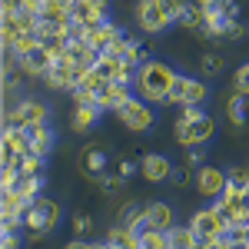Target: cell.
<instances>
[{
	"label": "cell",
	"mask_w": 249,
	"mask_h": 249,
	"mask_svg": "<svg viewBox=\"0 0 249 249\" xmlns=\"http://www.w3.org/2000/svg\"><path fill=\"white\" fill-rule=\"evenodd\" d=\"M173 80H176L173 67L160 63V60H146L143 67H136L133 83H136V90H140V96H143L146 103H166Z\"/></svg>",
	"instance_id": "obj_1"
},
{
	"label": "cell",
	"mask_w": 249,
	"mask_h": 249,
	"mask_svg": "<svg viewBox=\"0 0 249 249\" xmlns=\"http://www.w3.org/2000/svg\"><path fill=\"white\" fill-rule=\"evenodd\" d=\"M190 230L196 232V239H199V243H210V239H219V236H226V232H230V219L219 213V206H213V210L193 213Z\"/></svg>",
	"instance_id": "obj_2"
},
{
	"label": "cell",
	"mask_w": 249,
	"mask_h": 249,
	"mask_svg": "<svg viewBox=\"0 0 249 249\" xmlns=\"http://www.w3.org/2000/svg\"><path fill=\"white\" fill-rule=\"evenodd\" d=\"M206 96H210V87H206L203 80L179 77V73H176V80H173V87H170V96H166V103H173V107H199Z\"/></svg>",
	"instance_id": "obj_3"
},
{
	"label": "cell",
	"mask_w": 249,
	"mask_h": 249,
	"mask_svg": "<svg viewBox=\"0 0 249 249\" xmlns=\"http://www.w3.org/2000/svg\"><path fill=\"white\" fill-rule=\"evenodd\" d=\"M3 123L10 126H34V123H47V107L37 103V100H23V103H14L3 110Z\"/></svg>",
	"instance_id": "obj_4"
},
{
	"label": "cell",
	"mask_w": 249,
	"mask_h": 249,
	"mask_svg": "<svg viewBox=\"0 0 249 249\" xmlns=\"http://www.w3.org/2000/svg\"><path fill=\"white\" fill-rule=\"evenodd\" d=\"M216 133V123H213V116H196V120H190V123H183V126H176V143L179 146H203L210 136Z\"/></svg>",
	"instance_id": "obj_5"
},
{
	"label": "cell",
	"mask_w": 249,
	"mask_h": 249,
	"mask_svg": "<svg viewBox=\"0 0 249 249\" xmlns=\"http://www.w3.org/2000/svg\"><path fill=\"white\" fill-rule=\"evenodd\" d=\"M116 116H120V123L126 126V130H133V133H143V130H150L153 126V110L146 107V100H126L120 110H116Z\"/></svg>",
	"instance_id": "obj_6"
},
{
	"label": "cell",
	"mask_w": 249,
	"mask_h": 249,
	"mask_svg": "<svg viewBox=\"0 0 249 249\" xmlns=\"http://www.w3.org/2000/svg\"><path fill=\"white\" fill-rule=\"evenodd\" d=\"M136 17H140V27L146 34H160V30H166L173 23V17L166 14V7H163V0H140Z\"/></svg>",
	"instance_id": "obj_7"
},
{
	"label": "cell",
	"mask_w": 249,
	"mask_h": 249,
	"mask_svg": "<svg viewBox=\"0 0 249 249\" xmlns=\"http://www.w3.org/2000/svg\"><path fill=\"white\" fill-rule=\"evenodd\" d=\"M30 210V199H23L17 190H3L0 199V219H3V230H17L23 223V216Z\"/></svg>",
	"instance_id": "obj_8"
},
{
	"label": "cell",
	"mask_w": 249,
	"mask_h": 249,
	"mask_svg": "<svg viewBox=\"0 0 249 249\" xmlns=\"http://www.w3.org/2000/svg\"><path fill=\"white\" fill-rule=\"evenodd\" d=\"M30 153V136L27 130H20V126H10V123H3V163H20V156Z\"/></svg>",
	"instance_id": "obj_9"
},
{
	"label": "cell",
	"mask_w": 249,
	"mask_h": 249,
	"mask_svg": "<svg viewBox=\"0 0 249 249\" xmlns=\"http://www.w3.org/2000/svg\"><path fill=\"white\" fill-rule=\"evenodd\" d=\"M73 20L77 23H87V27H96L107 20V0H73Z\"/></svg>",
	"instance_id": "obj_10"
},
{
	"label": "cell",
	"mask_w": 249,
	"mask_h": 249,
	"mask_svg": "<svg viewBox=\"0 0 249 249\" xmlns=\"http://www.w3.org/2000/svg\"><path fill=\"white\" fill-rule=\"evenodd\" d=\"M196 190L203 196H223L226 190V173L216 170V166H199L196 170Z\"/></svg>",
	"instance_id": "obj_11"
},
{
	"label": "cell",
	"mask_w": 249,
	"mask_h": 249,
	"mask_svg": "<svg viewBox=\"0 0 249 249\" xmlns=\"http://www.w3.org/2000/svg\"><path fill=\"white\" fill-rule=\"evenodd\" d=\"M53 63H57V60L50 57V53H47V47L40 43L37 50H30V53H23V57H20V70H23V73H30V77H47Z\"/></svg>",
	"instance_id": "obj_12"
},
{
	"label": "cell",
	"mask_w": 249,
	"mask_h": 249,
	"mask_svg": "<svg viewBox=\"0 0 249 249\" xmlns=\"http://www.w3.org/2000/svg\"><path fill=\"white\" fill-rule=\"evenodd\" d=\"M116 37H123V34H120V27L110 23V20H103V23H96V27L87 30V43L93 47L96 53H107V50H110V43H113Z\"/></svg>",
	"instance_id": "obj_13"
},
{
	"label": "cell",
	"mask_w": 249,
	"mask_h": 249,
	"mask_svg": "<svg viewBox=\"0 0 249 249\" xmlns=\"http://www.w3.org/2000/svg\"><path fill=\"white\" fill-rule=\"evenodd\" d=\"M130 100V83H107L100 93H96V107L100 110H120L123 103Z\"/></svg>",
	"instance_id": "obj_14"
},
{
	"label": "cell",
	"mask_w": 249,
	"mask_h": 249,
	"mask_svg": "<svg viewBox=\"0 0 249 249\" xmlns=\"http://www.w3.org/2000/svg\"><path fill=\"white\" fill-rule=\"evenodd\" d=\"M143 226L170 232L173 230V210L166 203H150V206H143ZM143 226H140V230H143Z\"/></svg>",
	"instance_id": "obj_15"
},
{
	"label": "cell",
	"mask_w": 249,
	"mask_h": 249,
	"mask_svg": "<svg viewBox=\"0 0 249 249\" xmlns=\"http://www.w3.org/2000/svg\"><path fill=\"white\" fill-rule=\"evenodd\" d=\"M140 173H143L150 183H163V179H170V176H173V166H170L166 156L146 153V156H143V163H140Z\"/></svg>",
	"instance_id": "obj_16"
},
{
	"label": "cell",
	"mask_w": 249,
	"mask_h": 249,
	"mask_svg": "<svg viewBox=\"0 0 249 249\" xmlns=\"http://www.w3.org/2000/svg\"><path fill=\"white\" fill-rule=\"evenodd\" d=\"M27 136H30V153L37 156H47L53 150V133L47 130V123H34V126H23Z\"/></svg>",
	"instance_id": "obj_17"
},
{
	"label": "cell",
	"mask_w": 249,
	"mask_h": 249,
	"mask_svg": "<svg viewBox=\"0 0 249 249\" xmlns=\"http://www.w3.org/2000/svg\"><path fill=\"white\" fill-rule=\"evenodd\" d=\"M100 113H103V110H100V107H93V103H73L70 123H73V130H77V133H87L96 120H100Z\"/></svg>",
	"instance_id": "obj_18"
},
{
	"label": "cell",
	"mask_w": 249,
	"mask_h": 249,
	"mask_svg": "<svg viewBox=\"0 0 249 249\" xmlns=\"http://www.w3.org/2000/svg\"><path fill=\"white\" fill-rule=\"evenodd\" d=\"M80 170L87 173V176H93V179H100L103 170H107V153H103L100 146H87V150L80 153Z\"/></svg>",
	"instance_id": "obj_19"
},
{
	"label": "cell",
	"mask_w": 249,
	"mask_h": 249,
	"mask_svg": "<svg viewBox=\"0 0 249 249\" xmlns=\"http://www.w3.org/2000/svg\"><path fill=\"white\" fill-rule=\"evenodd\" d=\"M179 23L183 27H190V30H206V7H199V3H186L183 7V14H179Z\"/></svg>",
	"instance_id": "obj_20"
},
{
	"label": "cell",
	"mask_w": 249,
	"mask_h": 249,
	"mask_svg": "<svg viewBox=\"0 0 249 249\" xmlns=\"http://www.w3.org/2000/svg\"><path fill=\"white\" fill-rule=\"evenodd\" d=\"M107 239H110V243H116L120 249H140V230L120 226V223L110 230V236H107Z\"/></svg>",
	"instance_id": "obj_21"
},
{
	"label": "cell",
	"mask_w": 249,
	"mask_h": 249,
	"mask_svg": "<svg viewBox=\"0 0 249 249\" xmlns=\"http://www.w3.org/2000/svg\"><path fill=\"white\" fill-rule=\"evenodd\" d=\"M40 43H43V40H40V34H37V30H23V34H17V37L10 40V43H3V47H10V50H14L17 57H23V53L37 50Z\"/></svg>",
	"instance_id": "obj_22"
},
{
	"label": "cell",
	"mask_w": 249,
	"mask_h": 249,
	"mask_svg": "<svg viewBox=\"0 0 249 249\" xmlns=\"http://www.w3.org/2000/svg\"><path fill=\"white\" fill-rule=\"evenodd\" d=\"M140 249H170V232L143 226L140 230Z\"/></svg>",
	"instance_id": "obj_23"
},
{
	"label": "cell",
	"mask_w": 249,
	"mask_h": 249,
	"mask_svg": "<svg viewBox=\"0 0 249 249\" xmlns=\"http://www.w3.org/2000/svg\"><path fill=\"white\" fill-rule=\"evenodd\" d=\"M196 243L199 239H196V232L190 226H173L170 230V249H193Z\"/></svg>",
	"instance_id": "obj_24"
},
{
	"label": "cell",
	"mask_w": 249,
	"mask_h": 249,
	"mask_svg": "<svg viewBox=\"0 0 249 249\" xmlns=\"http://www.w3.org/2000/svg\"><path fill=\"white\" fill-rule=\"evenodd\" d=\"M123 60H126V63H130V67H143V63H146V47H143V43H140V40H126V50H123Z\"/></svg>",
	"instance_id": "obj_25"
},
{
	"label": "cell",
	"mask_w": 249,
	"mask_h": 249,
	"mask_svg": "<svg viewBox=\"0 0 249 249\" xmlns=\"http://www.w3.org/2000/svg\"><path fill=\"white\" fill-rule=\"evenodd\" d=\"M226 116H230L232 126H243V123H246V103H243V96H239V93L226 100Z\"/></svg>",
	"instance_id": "obj_26"
},
{
	"label": "cell",
	"mask_w": 249,
	"mask_h": 249,
	"mask_svg": "<svg viewBox=\"0 0 249 249\" xmlns=\"http://www.w3.org/2000/svg\"><path fill=\"white\" fill-rule=\"evenodd\" d=\"M226 190H232V193H249V170L236 166V170L226 173Z\"/></svg>",
	"instance_id": "obj_27"
},
{
	"label": "cell",
	"mask_w": 249,
	"mask_h": 249,
	"mask_svg": "<svg viewBox=\"0 0 249 249\" xmlns=\"http://www.w3.org/2000/svg\"><path fill=\"white\" fill-rule=\"evenodd\" d=\"M120 226H130V230H140V226H143V210H140L136 203H130V206H123V210H120Z\"/></svg>",
	"instance_id": "obj_28"
},
{
	"label": "cell",
	"mask_w": 249,
	"mask_h": 249,
	"mask_svg": "<svg viewBox=\"0 0 249 249\" xmlns=\"http://www.w3.org/2000/svg\"><path fill=\"white\" fill-rule=\"evenodd\" d=\"M107 83H110V80H103V77H100V70H96V67H90V70H87V73L80 77V83H77V87H83V90H93V93H100V90H103ZM77 87H73V90H77Z\"/></svg>",
	"instance_id": "obj_29"
},
{
	"label": "cell",
	"mask_w": 249,
	"mask_h": 249,
	"mask_svg": "<svg viewBox=\"0 0 249 249\" xmlns=\"http://www.w3.org/2000/svg\"><path fill=\"white\" fill-rule=\"evenodd\" d=\"M17 193L23 196V199H30V203H34V199L40 196V173H37V176H20Z\"/></svg>",
	"instance_id": "obj_30"
},
{
	"label": "cell",
	"mask_w": 249,
	"mask_h": 249,
	"mask_svg": "<svg viewBox=\"0 0 249 249\" xmlns=\"http://www.w3.org/2000/svg\"><path fill=\"white\" fill-rule=\"evenodd\" d=\"M20 183V166L17 163H3V170H0V190H17Z\"/></svg>",
	"instance_id": "obj_31"
},
{
	"label": "cell",
	"mask_w": 249,
	"mask_h": 249,
	"mask_svg": "<svg viewBox=\"0 0 249 249\" xmlns=\"http://www.w3.org/2000/svg\"><path fill=\"white\" fill-rule=\"evenodd\" d=\"M199 67H203V73H206V77H216V73H223L226 60H223V53H206Z\"/></svg>",
	"instance_id": "obj_32"
},
{
	"label": "cell",
	"mask_w": 249,
	"mask_h": 249,
	"mask_svg": "<svg viewBox=\"0 0 249 249\" xmlns=\"http://www.w3.org/2000/svg\"><path fill=\"white\" fill-rule=\"evenodd\" d=\"M40 163H43V156H37V153H27V156H20V176H37L40 173Z\"/></svg>",
	"instance_id": "obj_33"
},
{
	"label": "cell",
	"mask_w": 249,
	"mask_h": 249,
	"mask_svg": "<svg viewBox=\"0 0 249 249\" xmlns=\"http://www.w3.org/2000/svg\"><path fill=\"white\" fill-rule=\"evenodd\" d=\"M232 90H236L239 96H249V63L236 70V80H232Z\"/></svg>",
	"instance_id": "obj_34"
},
{
	"label": "cell",
	"mask_w": 249,
	"mask_h": 249,
	"mask_svg": "<svg viewBox=\"0 0 249 249\" xmlns=\"http://www.w3.org/2000/svg\"><path fill=\"white\" fill-rule=\"evenodd\" d=\"M246 34H249V30L243 27V23H236V20H230V23H226V37H230V40H243Z\"/></svg>",
	"instance_id": "obj_35"
},
{
	"label": "cell",
	"mask_w": 249,
	"mask_h": 249,
	"mask_svg": "<svg viewBox=\"0 0 249 249\" xmlns=\"http://www.w3.org/2000/svg\"><path fill=\"white\" fill-rule=\"evenodd\" d=\"M196 116H203V113H199V107H183V110H179V116H176V126L190 123V120H196Z\"/></svg>",
	"instance_id": "obj_36"
},
{
	"label": "cell",
	"mask_w": 249,
	"mask_h": 249,
	"mask_svg": "<svg viewBox=\"0 0 249 249\" xmlns=\"http://www.w3.org/2000/svg\"><path fill=\"white\" fill-rule=\"evenodd\" d=\"M17 246H20L17 232H14V230H3V243H0V249H17Z\"/></svg>",
	"instance_id": "obj_37"
},
{
	"label": "cell",
	"mask_w": 249,
	"mask_h": 249,
	"mask_svg": "<svg viewBox=\"0 0 249 249\" xmlns=\"http://www.w3.org/2000/svg\"><path fill=\"white\" fill-rule=\"evenodd\" d=\"M206 249H232V243H230V236H219V239H210V243H203Z\"/></svg>",
	"instance_id": "obj_38"
},
{
	"label": "cell",
	"mask_w": 249,
	"mask_h": 249,
	"mask_svg": "<svg viewBox=\"0 0 249 249\" xmlns=\"http://www.w3.org/2000/svg\"><path fill=\"white\" fill-rule=\"evenodd\" d=\"M120 179H123L120 173H116V176H107V179H103V190H107V193H116V190H120Z\"/></svg>",
	"instance_id": "obj_39"
},
{
	"label": "cell",
	"mask_w": 249,
	"mask_h": 249,
	"mask_svg": "<svg viewBox=\"0 0 249 249\" xmlns=\"http://www.w3.org/2000/svg\"><path fill=\"white\" fill-rule=\"evenodd\" d=\"M90 226H93L90 216H77V219H73V230H77V232H90Z\"/></svg>",
	"instance_id": "obj_40"
},
{
	"label": "cell",
	"mask_w": 249,
	"mask_h": 249,
	"mask_svg": "<svg viewBox=\"0 0 249 249\" xmlns=\"http://www.w3.org/2000/svg\"><path fill=\"white\" fill-rule=\"evenodd\" d=\"M63 249H93V246H90V243H83V239H70Z\"/></svg>",
	"instance_id": "obj_41"
},
{
	"label": "cell",
	"mask_w": 249,
	"mask_h": 249,
	"mask_svg": "<svg viewBox=\"0 0 249 249\" xmlns=\"http://www.w3.org/2000/svg\"><path fill=\"white\" fill-rule=\"evenodd\" d=\"M130 173H133V163L123 160V163H120V176H130Z\"/></svg>",
	"instance_id": "obj_42"
},
{
	"label": "cell",
	"mask_w": 249,
	"mask_h": 249,
	"mask_svg": "<svg viewBox=\"0 0 249 249\" xmlns=\"http://www.w3.org/2000/svg\"><path fill=\"white\" fill-rule=\"evenodd\" d=\"M93 249H120V246H116V243H110V239H107V243H100V246H93Z\"/></svg>",
	"instance_id": "obj_43"
},
{
	"label": "cell",
	"mask_w": 249,
	"mask_h": 249,
	"mask_svg": "<svg viewBox=\"0 0 249 249\" xmlns=\"http://www.w3.org/2000/svg\"><path fill=\"white\" fill-rule=\"evenodd\" d=\"M246 30H249V27H246Z\"/></svg>",
	"instance_id": "obj_44"
}]
</instances>
